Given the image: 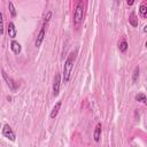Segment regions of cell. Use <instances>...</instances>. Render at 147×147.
Segmentation results:
<instances>
[{
	"instance_id": "1",
	"label": "cell",
	"mask_w": 147,
	"mask_h": 147,
	"mask_svg": "<svg viewBox=\"0 0 147 147\" xmlns=\"http://www.w3.org/2000/svg\"><path fill=\"white\" fill-rule=\"evenodd\" d=\"M76 56H77V49L70 52V54L68 55V57H67V60L64 62V65H63V83H68L69 79H70Z\"/></svg>"
},
{
	"instance_id": "2",
	"label": "cell",
	"mask_w": 147,
	"mask_h": 147,
	"mask_svg": "<svg viewBox=\"0 0 147 147\" xmlns=\"http://www.w3.org/2000/svg\"><path fill=\"white\" fill-rule=\"evenodd\" d=\"M83 16H84V3L80 0L77 3L76 9H75V14H74V21H75V23L76 24H80L82 21H83Z\"/></svg>"
},
{
	"instance_id": "3",
	"label": "cell",
	"mask_w": 147,
	"mask_h": 147,
	"mask_svg": "<svg viewBox=\"0 0 147 147\" xmlns=\"http://www.w3.org/2000/svg\"><path fill=\"white\" fill-rule=\"evenodd\" d=\"M2 136H3L5 138L9 139L10 141H15V139H16V136H15L13 129H11L8 124H5V125H3V129H2Z\"/></svg>"
},
{
	"instance_id": "4",
	"label": "cell",
	"mask_w": 147,
	"mask_h": 147,
	"mask_svg": "<svg viewBox=\"0 0 147 147\" xmlns=\"http://www.w3.org/2000/svg\"><path fill=\"white\" fill-rule=\"evenodd\" d=\"M1 74H2V77H3V79L6 80L7 85L9 86V88H10L11 91H16V90H17V87H18L17 83H16L11 77H9V76L6 74V71H5V70H1Z\"/></svg>"
},
{
	"instance_id": "5",
	"label": "cell",
	"mask_w": 147,
	"mask_h": 147,
	"mask_svg": "<svg viewBox=\"0 0 147 147\" xmlns=\"http://www.w3.org/2000/svg\"><path fill=\"white\" fill-rule=\"evenodd\" d=\"M46 26H47V24H46V23H42V26H41V29H40V31H39V33H38V36H37L36 42H34L36 47H39V46L41 45V42H42V40H44V38H45Z\"/></svg>"
},
{
	"instance_id": "6",
	"label": "cell",
	"mask_w": 147,
	"mask_h": 147,
	"mask_svg": "<svg viewBox=\"0 0 147 147\" xmlns=\"http://www.w3.org/2000/svg\"><path fill=\"white\" fill-rule=\"evenodd\" d=\"M60 85H61V75L55 74L54 77V83H53V94L56 96L60 93Z\"/></svg>"
},
{
	"instance_id": "7",
	"label": "cell",
	"mask_w": 147,
	"mask_h": 147,
	"mask_svg": "<svg viewBox=\"0 0 147 147\" xmlns=\"http://www.w3.org/2000/svg\"><path fill=\"white\" fill-rule=\"evenodd\" d=\"M10 49L13 51L14 54H20L21 51H22V46H21V44H20L18 41L13 40V41L10 42Z\"/></svg>"
},
{
	"instance_id": "8",
	"label": "cell",
	"mask_w": 147,
	"mask_h": 147,
	"mask_svg": "<svg viewBox=\"0 0 147 147\" xmlns=\"http://www.w3.org/2000/svg\"><path fill=\"white\" fill-rule=\"evenodd\" d=\"M101 123H98L96 126H95V130H94V133H93V138H94V141L95 142H99L100 141V138H101Z\"/></svg>"
},
{
	"instance_id": "9",
	"label": "cell",
	"mask_w": 147,
	"mask_h": 147,
	"mask_svg": "<svg viewBox=\"0 0 147 147\" xmlns=\"http://www.w3.org/2000/svg\"><path fill=\"white\" fill-rule=\"evenodd\" d=\"M7 31H8V36L10 37V38H15L16 37V33H17V31H16V28H15V24L13 23V22H9L8 23V28H7Z\"/></svg>"
},
{
	"instance_id": "10",
	"label": "cell",
	"mask_w": 147,
	"mask_h": 147,
	"mask_svg": "<svg viewBox=\"0 0 147 147\" xmlns=\"http://www.w3.org/2000/svg\"><path fill=\"white\" fill-rule=\"evenodd\" d=\"M61 105H62V101H57V102L55 103V106L53 107V109H52V111H51V115H49L51 118H55V117L57 116L59 110H60V108H61Z\"/></svg>"
},
{
	"instance_id": "11",
	"label": "cell",
	"mask_w": 147,
	"mask_h": 147,
	"mask_svg": "<svg viewBox=\"0 0 147 147\" xmlns=\"http://www.w3.org/2000/svg\"><path fill=\"white\" fill-rule=\"evenodd\" d=\"M129 23L133 26V28H136V26H138V18H137V15H136V13L134 11H132L131 14H130V17H129Z\"/></svg>"
},
{
	"instance_id": "12",
	"label": "cell",
	"mask_w": 147,
	"mask_h": 147,
	"mask_svg": "<svg viewBox=\"0 0 147 147\" xmlns=\"http://www.w3.org/2000/svg\"><path fill=\"white\" fill-rule=\"evenodd\" d=\"M127 42H126V40H122L119 44H118V49L122 52V53H124V52H126V49H127Z\"/></svg>"
},
{
	"instance_id": "13",
	"label": "cell",
	"mask_w": 147,
	"mask_h": 147,
	"mask_svg": "<svg viewBox=\"0 0 147 147\" xmlns=\"http://www.w3.org/2000/svg\"><path fill=\"white\" fill-rule=\"evenodd\" d=\"M8 8H9V13H10L11 17H15L16 16V9H15V6H14V3L11 1L8 2Z\"/></svg>"
},
{
	"instance_id": "14",
	"label": "cell",
	"mask_w": 147,
	"mask_h": 147,
	"mask_svg": "<svg viewBox=\"0 0 147 147\" xmlns=\"http://www.w3.org/2000/svg\"><path fill=\"white\" fill-rule=\"evenodd\" d=\"M139 11H140V14H141V16H142V17H146V16H147V6H146V3H145V2L140 5Z\"/></svg>"
},
{
	"instance_id": "15",
	"label": "cell",
	"mask_w": 147,
	"mask_h": 147,
	"mask_svg": "<svg viewBox=\"0 0 147 147\" xmlns=\"http://www.w3.org/2000/svg\"><path fill=\"white\" fill-rule=\"evenodd\" d=\"M139 72H140L139 67H136L134 70H133V75H132V82H133V83H136V82L138 80V78H139Z\"/></svg>"
},
{
	"instance_id": "16",
	"label": "cell",
	"mask_w": 147,
	"mask_h": 147,
	"mask_svg": "<svg viewBox=\"0 0 147 147\" xmlns=\"http://www.w3.org/2000/svg\"><path fill=\"white\" fill-rule=\"evenodd\" d=\"M136 100L139 101V102H142V103H146V95L144 93H139L136 95Z\"/></svg>"
},
{
	"instance_id": "17",
	"label": "cell",
	"mask_w": 147,
	"mask_h": 147,
	"mask_svg": "<svg viewBox=\"0 0 147 147\" xmlns=\"http://www.w3.org/2000/svg\"><path fill=\"white\" fill-rule=\"evenodd\" d=\"M0 34H3V15L0 11Z\"/></svg>"
},
{
	"instance_id": "18",
	"label": "cell",
	"mask_w": 147,
	"mask_h": 147,
	"mask_svg": "<svg viewBox=\"0 0 147 147\" xmlns=\"http://www.w3.org/2000/svg\"><path fill=\"white\" fill-rule=\"evenodd\" d=\"M51 17H52V11H48L47 14H46V16H45V20H44V23H48L49 22V20H51Z\"/></svg>"
},
{
	"instance_id": "19",
	"label": "cell",
	"mask_w": 147,
	"mask_h": 147,
	"mask_svg": "<svg viewBox=\"0 0 147 147\" xmlns=\"http://www.w3.org/2000/svg\"><path fill=\"white\" fill-rule=\"evenodd\" d=\"M126 3H127L129 6H132V5L134 3V0H127V1H126Z\"/></svg>"
},
{
	"instance_id": "20",
	"label": "cell",
	"mask_w": 147,
	"mask_h": 147,
	"mask_svg": "<svg viewBox=\"0 0 147 147\" xmlns=\"http://www.w3.org/2000/svg\"><path fill=\"white\" fill-rule=\"evenodd\" d=\"M115 2H116L117 5H119V2H121V0H115Z\"/></svg>"
}]
</instances>
